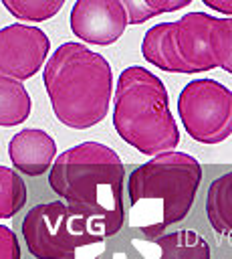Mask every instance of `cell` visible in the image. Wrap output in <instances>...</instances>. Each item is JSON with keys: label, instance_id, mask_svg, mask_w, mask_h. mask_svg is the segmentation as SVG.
I'll return each mask as SVG.
<instances>
[{"label": "cell", "instance_id": "obj_1", "mask_svg": "<svg viewBox=\"0 0 232 259\" xmlns=\"http://www.w3.org/2000/svg\"><path fill=\"white\" fill-rule=\"evenodd\" d=\"M123 178L121 158L99 142H83L65 150L48 168L50 190L71 206L97 219L107 237L117 235L125 223Z\"/></svg>", "mask_w": 232, "mask_h": 259}, {"label": "cell", "instance_id": "obj_2", "mask_svg": "<svg viewBox=\"0 0 232 259\" xmlns=\"http://www.w3.org/2000/svg\"><path fill=\"white\" fill-rule=\"evenodd\" d=\"M202 182L200 162L184 152H161L139 164L127 178L129 227L157 237L184 221Z\"/></svg>", "mask_w": 232, "mask_h": 259}, {"label": "cell", "instance_id": "obj_3", "mask_svg": "<svg viewBox=\"0 0 232 259\" xmlns=\"http://www.w3.org/2000/svg\"><path fill=\"white\" fill-rule=\"evenodd\" d=\"M42 81L56 119L73 130L103 121L113 95L107 59L81 42H63L42 67Z\"/></svg>", "mask_w": 232, "mask_h": 259}, {"label": "cell", "instance_id": "obj_4", "mask_svg": "<svg viewBox=\"0 0 232 259\" xmlns=\"http://www.w3.org/2000/svg\"><path fill=\"white\" fill-rule=\"evenodd\" d=\"M111 97L113 127L123 142L145 156L173 150L180 144L167 89L151 71L139 65L123 69Z\"/></svg>", "mask_w": 232, "mask_h": 259}, {"label": "cell", "instance_id": "obj_5", "mask_svg": "<svg viewBox=\"0 0 232 259\" xmlns=\"http://www.w3.org/2000/svg\"><path fill=\"white\" fill-rule=\"evenodd\" d=\"M20 233L34 259H97L105 249V227L65 200L38 202L26 210Z\"/></svg>", "mask_w": 232, "mask_h": 259}, {"label": "cell", "instance_id": "obj_6", "mask_svg": "<svg viewBox=\"0 0 232 259\" xmlns=\"http://www.w3.org/2000/svg\"><path fill=\"white\" fill-rule=\"evenodd\" d=\"M178 115L192 140L220 144L232 136V91L216 79H194L180 91Z\"/></svg>", "mask_w": 232, "mask_h": 259}, {"label": "cell", "instance_id": "obj_7", "mask_svg": "<svg viewBox=\"0 0 232 259\" xmlns=\"http://www.w3.org/2000/svg\"><path fill=\"white\" fill-rule=\"evenodd\" d=\"M50 51L44 30L30 24H8L0 28V75L26 81L34 77Z\"/></svg>", "mask_w": 232, "mask_h": 259}, {"label": "cell", "instance_id": "obj_8", "mask_svg": "<svg viewBox=\"0 0 232 259\" xmlns=\"http://www.w3.org/2000/svg\"><path fill=\"white\" fill-rule=\"evenodd\" d=\"M71 30L85 42L107 47L127 28V14L117 0H77L71 8Z\"/></svg>", "mask_w": 232, "mask_h": 259}, {"label": "cell", "instance_id": "obj_9", "mask_svg": "<svg viewBox=\"0 0 232 259\" xmlns=\"http://www.w3.org/2000/svg\"><path fill=\"white\" fill-rule=\"evenodd\" d=\"M216 16L206 12H188L173 22V40L186 73L216 69L212 55V26Z\"/></svg>", "mask_w": 232, "mask_h": 259}, {"label": "cell", "instance_id": "obj_10", "mask_svg": "<svg viewBox=\"0 0 232 259\" xmlns=\"http://www.w3.org/2000/svg\"><path fill=\"white\" fill-rule=\"evenodd\" d=\"M8 156L20 174L36 178L48 172L52 160L56 158V144L44 130L26 127L10 138Z\"/></svg>", "mask_w": 232, "mask_h": 259}, {"label": "cell", "instance_id": "obj_11", "mask_svg": "<svg viewBox=\"0 0 232 259\" xmlns=\"http://www.w3.org/2000/svg\"><path fill=\"white\" fill-rule=\"evenodd\" d=\"M141 55L147 63L167 73H186L173 40V22H159L151 26L141 40Z\"/></svg>", "mask_w": 232, "mask_h": 259}, {"label": "cell", "instance_id": "obj_12", "mask_svg": "<svg viewBox=\"0 0 232 259\" xmlns=\"http://www.w3.org/2000/svg\"><path fill=\"white\" fill-rule=\"evenodd\" d=\"M151 243L157 249L155 259H210L208 241L192 229H180L153 237Z\"/></svg>", "mask_w": 232, "mask_h": 259}, {"label": "cell", "instance_id": "obj_13", "mask_svg": "<svg viewBox=\"0 0 232 259\" xmlns=\"http://www.w3.org/2000/svg\"><path fill=\"white\" fill-rule=\"evenodd\" d=\"M206 217L216 233L232 237V170L208 186Z\"/></svg>", "mask_w": 232, "mask_h": 259}, {"label": "cell", "instance_id": "obj_14", "mask_svg": "<svg viewBox=\"0 0 232 259\" xmlns=\"http://www.w3.org/2000/svg\"><path fill=\"white\" fill-rule=\"evenodd\" d=\"M30 95L22 81L0 75V127H14L30 115Z\"/></svg>", "mask_w": 232, "mask_h": 259}, {"label": "cell", "instance_id": "obj_15", "mask_svg": "<svg viewBox=\"0 0 232 259\" xmlns=\"http://www.w3.org/2000/svg\"><path fill=\"white\" fill-rule=\"evenodd\" d=\"M28 200L26 182L8 166H0V219L16 217Z\"/></svg>", "mask_w": 232, "mask_h": 259}, {"label": "cell", "instance_id": "obj_16", "mask_svg": "<svg viewBox=\"0 0 232 259\" xmlns=\"http://www.w3.org/2000/svg\"><path fill=\"white\" fill-rule=\"evenodd\" d=\"M2 4L18 20L42 22L59 14L65 0H2Z\"/></svg>", "mask_w": 232, "mask_h": 259}, {"label": "cell", "instance_id": "obj_17", "mask_svg": "<svg viewBox=\"0 0 232 259\" xmlns=\"http://www.w3.org/2000/svg\"><path fill=\"white\" fill-rule=\"evenodd\" d=\"M212 55L216 67L232 75V16L216 18L212 26Z\"/></svg>", "mask_w": 232, "mask_h": 259}, {"label": "cell", "instance_id": "obj_18", "mask_svg": "<svg viewBox=\"0 0 232 259\" xmlns=\"http://www.w3.org/2000/svg\"><path fill=\"white\" fill-rule=\"evenodd\" d=\"M117 2L123 6L127 14V24H143L145 20L155 16L151 8L145 4V0H117Z\"/></svg>", "mask_w": 232, "mask_h": 259}, {"label": "cell", "instance_id": "obj_19", "mask_svg": "<svg viewBox=\"0 0 232 259\" xmlns=\"http://www.w3.org/2000/svg\"><path fill=\"white\" fill-rule=\"evenodd\" d=\"M0 259H22L16 233L4 225H0Z\"/></svg>", "mask_w": 232, "mask_h": 259}, {"label": "cell", "instance_id": "obj_20", "mask_svg": "<svg viewBox=\"0 0 232 259\" xmlns=\"http://www.w3.org/2000/svg\"><path fill=\"white\" fill-rule=\"evenodd\" d=\"M194 0H145V4L151 8V12L157 14H165V12H176L188 4H192Z\"/></svg>", "mask_w": 232, "mask_h": 259}, {"label": "cell", "instance_id": "obj_21", "mask_svg": "<svg viewBox=\"0 0 232 259\" xmlns=\"http://www.w3.org/2000/svg\"><path fill=\"white\" fill-rule=\"evenodd\" d=\"M208 8L216 10V12H222V14H228L232 16V0H202Z\"/></svg>", "mask_w": 232, "mask_h": 259}]
</instances>
